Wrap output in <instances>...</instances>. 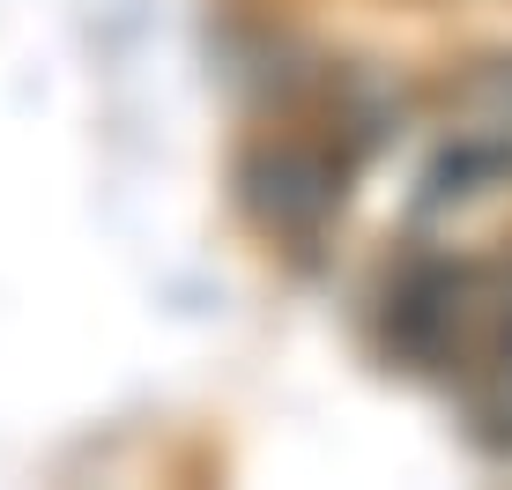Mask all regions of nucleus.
Here are the masks:
<instances>
[{"label": "nucleus", "mask_w": 512, "mask_h": 490, "mask_svg": "<svg viewBox=\"0 0 512 490\" xmlns=\"http://www.w3.org/2000/svg\"><path fill=\"white\" fill-rule=\"evenodd\" d=\"M483 424H490V439L498 446H512V342L498 349V364H490V387H483Z\"/></svg>", "instance_id": "nucleus-2"}, {"label": "nucleus", "mask_w": 512, "mask_h": 490, "mask_svg": "<svg viewBox=\"0 0 512 490\" xmlns=\"http://www.w3.org/2000/svg\"><path fill=\"white\" fill-rule=\"evenodd\" d=\"M512 179V60H490L453 97V142L431 171V201H475Z\"/></svg>", "instance_id": "nucleus-1"}]
</instances>
